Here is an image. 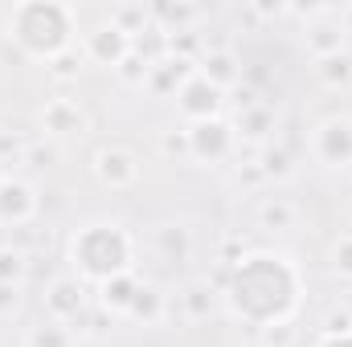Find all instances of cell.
Returning a JSON list of instances; mask_svg holds the SVG:
<instances>
[{
  "label": "cell",
  "instance_id": "cell-6",
  "mask_svg": "<svg viewBox=\"0 0 352 347\" xmlns=\"http://www.w3.org/2000/svg\"><path fill=\"white\" fill-rule=\"evenodd\" d=\"M90 53L98 62H123V53H127V29H119V25L98 29L94 41H90Z\"/></svg>",
  "mask_w": 352,
  "mask_h": 347
},
{
  "label": "cell",
  "instance_id": "cell-12",
  "mask_svg": "<svg viewBox=\"0 0 352 347\" xmlns=\"http://www.w3.org/2000/svg\"><path fill=\"white\" fill-rule=\"evenodd\" d=\"M324 347H352V335H349V331H344V335H332Z\"/></svg>",
  "mask_w": 352,
  "mask_h": 347
},
{
  "label": "cell",
  "instance_id": "cell-5",
  "mask_svg": "<svg viewBox=\"0 0 352 347\" xmlns=\"http://www.w3.org/2000/svg\"><path fill=\"white\" fill-rule=\"evenodd\" d=\"M192 147H197V156H221V152L230 147V131H226V123H217V119L197 123V127H192Z\"/></svg>",
  "mask_w": 352,
  "mask_h": 347
},
{
  "label": "cell",
  "instance_id": "cell-11",
  "mask_svg": "<svg viewBox=\"0 0 352 347\" xmlns=\"http://www.w3.org/2000/svg\"><path fill=\"white\" fill-rule=\"evenodd\" d=\"M21 274V258L16 254H0V278H16Z\"/></svg>",
  "mask_w": 352,
  "mask_h": 347
},
{
  "label": "cell",
  "instance_id": "cell-4",
  "mask_svg": "<svg viewBox=\"0 0 352 347\" xmlns=\"http://www.w3.org/2000/svg\"><path fill=\"white\" fill-rule=\"evenodd\" d=\"M217 94H221V90L213 86L209 78H192V82H184V90H180V110L205 123V119L217 110V102H221Z\"/></svg>",
  "mask_w": 352,
  "mask_h": 347
},
{
  "label": "cell",
  "instance_id": "cell-7",
  "mask_svg": "<svg viewBox=\"0 0 352 347\" xmlns=\"http://www.w3.org/2000/svg\"><path fill=\"white\" fill-rule=\"evenodd\" d=\"M45 123H50V131L70 135V131H82V110H78L74 102H54V106L45 110Z\"/></svg>",
  "mask_w": 352,
  "mask_h": 347
},
{
  "label": "cell",
  "instance_id": "cell-3",
  "mask_svg": "<svg viewBox=\"0 0 352 347\" xmlns=\"http://www.w3.org/2000/svg\"><path fill=\"white\" fill-rule=\"evenodd\" d=\"M74 261H82L87 274L115 278L127 265V241L111 225H90L82 237H74Z\"/></svg>",
  "mask_w": 352,
  "mask_h": 347
},
{
  "label": "cell",
  "instance_id": "cell-8",
  "mask_svg": "<svg viewBox=\"0 0 352 347\" xmlns=\"http://www.w3.org/2000/svg\"><path fill=\"white\" fill-rule=\"evenodd\" d=\"M98 176L111 180V184H123V180L135 176V168H131V160H127L123 152H102V156H98Z\"/></svg>",
  "mask_w": 352,
  "mask_h": 347
},
{
  "label": "cell",
  "instance_id": "cell-9",
  "mask_svg": "<svg viewBox=\"0 0 352 347\" xmlns=\"http://www.w3.org/2000/svg\"><path fill=\"white\" fill-rule=\"evenodd\" d=\"M0 196H4V200H0V213H4V217H12V213L25 217V208H29V192H25L21 184H4Z\"/></svg>",
  "mask_w": 352,
  "mask_h": 347
},
{
  "label": "cell",
  "instance_id": "cell-13",
  "mask_svg": "<svg viewBox=\"0 0 352 347\" xmlns=\"http://www.w3.org/2000/svg\"><path fill=\"white\" fill-rule=\"evenodd\" d=\"M8 302H16V294H12V286H0V307H8Z\"/></svg>",
  "mask_w": 352,
  "mask_h": 347
},
{
  "label": "cell",
  "instance_id": "cell-10",
  "mask_svg": "<svg viewBox=\"0 0 352 347\" xmlns=\"http://www.w3.org/2000/svg\"><path fill=\"white\" fill-rule=\"evenodd\" d=\"M29 344H33V347H45V344H50V347H66V335H58V331L50 327V331H37Z\"/></svg>",
  "mask_w": 352,
  "mask_h": 347
},
{
  "label": "cell",
  "instance_id": "cell-2",
  "mask_svg": "<svg viewBox=\"0 0 352 347\" xmlns=\"http://www.w3.org/2000/svg\"><path fill=\"white\" fill-rule=\"evenodd\" d=\"M8 29H12V37L29 53H58L70 41L74 21H70V8L66 4H21L12 12Z\"/></svg>",
  "mask_w": 352,
  "mask_h": 347
},
{
  "label": "cell",
  "instance_id": "cell-1",
  "mask_svg": "<svg viewBox=\"0 0 352 347\" xmlns=\"http://www.w3.org/2000/svg\"><path fill=\"white\" fill-rule=\"evenodd\" d=\"M295 302V278L283 258H250L238 270L234 282V307L250 319H278Z\"/></svg>",
  "mask_w": 352,
  "mask_h": 347
}]
</instances>
